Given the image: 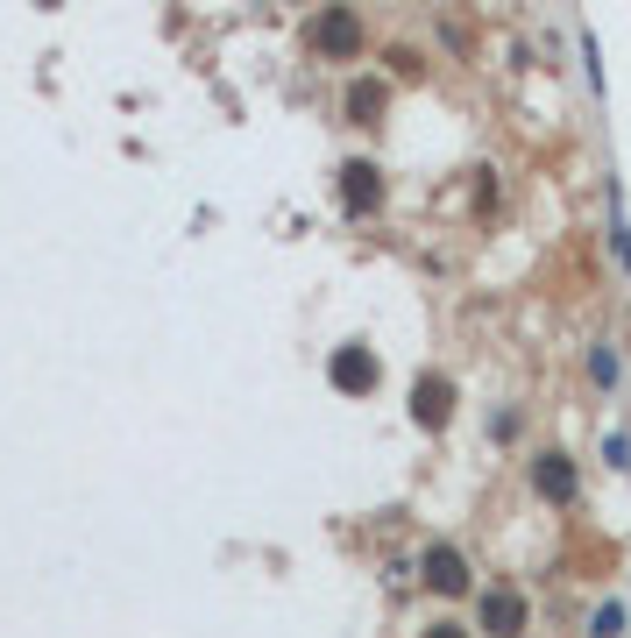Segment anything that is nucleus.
Returning <instances> with one entry per match:
<instances>
[{
  "instance_id": "obj_1",
  "label": "nucleus",
  "mask_w": 631,
  "mask_h": 638,
  "mask_svg": "<svg viewBox=\"0 0 631 638\" xmlns=\"http://www.w3.org/2000/svg\"><path fill=\"white\" fill-rule=\"evenodd\" d=\"M426 582H433V589H461V582H468V568H461V553L433 546V553H426Z\"/></svg>"
},
{
  "instance_id": "obj_2",
  "label": "nucleus",
  "mask_w": 631,
  "mask_h": 638,
  "mask_svg": "<svg viewBox=\"0 0 631 638\" xmlns=\"http://www.w3.org/2000/svg\"><path fill=\"white\" fill-rule=\"evenodd\" d=\"M518 617H525V603H518V596H504V589L483 603V624H490L497 638H511V631H518Z\"/></svg>"
},
{
  "instance_id": "obj_3",
  "label": "nucleus",
  "mask_w": 631,
  "mask_h": 638,
  "mask_svg": "<svg viewBox=\"0 0 631 638\" xmlns=\"http://www.w3.org/2000/svg\"><path fill=\"white\" fill-rule=\"evenodd\" d=\"M610 249H617V263H624V277H631V220H624V192H610Z\"/></svg>"
},
{
  "instance_id": "obj_4",
  "label": "nucleus",
  "mask_w": 631,
  "mask_h": 638,
  "mask_svg": "<svg viewBox=\"0 0 631 638\" xmlns=\"http://www.w3.org/2000/svg\"><path fill=\"white\" fill-rule=\"evenodd\" d=\"M624 631H631V603H603L589 624V638H624Z\"/></svg>"
},
{
  "instance_id": "obj_5",
  "label": "nucleus",
  "mask_w": 631,
  "mask_h": 638,
  "mask_svg": "<svg viewBox=\"0 0 631 638\" xmlns=\"http://www.w3.org/2000/svg\"><path fill=\"white\" fill-rule=\"evenodd\" d=\"M539 490H546V497H568V490H575V475H568L561 454H546V461H539Z\"/></svg>"
},
{
  "instance_id": "obj_6",
  "label": "nucleus",
  "mask_w": 631,
  "mask_h": 638,
  "mask_svg": "<svg viewBox=\"0 0 631 638\" xmlns=\"http://www.w3.org/2000/svg\"><path fill=\"white\" fill-rule=\"evenodd\" d=\"M369 178H376L369 164H355V171H348V206H369V199H376V185H369Z\"/></svg>"
},
{
  "instance_id": "obj_7",
  "label": "nucleus",
  "mask_w": 631,
  "mask_h": 638,
  "mask_svg": "<svg viewBox=\"0 0 631 638\" xmlns=\"http://www.w3.org/2000/svg\"><path fill=\"white\" fill-rule=\"evenodd\" d=\"M603 461L610 468H631V433H603Z\"/></svg>"
},
{
  "instance_id": "obj_8",
  "label": "nucleus",
  "mask_w": 631,
  "mask_h": 638,
  "mask_svg": "<svg viewBox=\"0 0 631 638\" xmlns=\"http://www.w3.org/2000/svg\"><path fill=\"white\" fill-rule=\"evenodd\" d=\"M589 376L610 390V383H617V355H610V348H596V355H589Z\"/></svg>"
},
{
  "instance_id": "obj_9",
  "label": "nucleus",
  "mask_w": 631,
  "mask_h": 638,
  "mask_svg": "<svg viewBox=\"0 0 631 638\" xmlns=\"http://www.w3.org/2000/svg\"><path fill=\"white\" fill-rule=\"evenodd\" d=\"M341 383H355V390H362V383H369V355H348V362H341Z\"/></svg>"
},
{
  "instance_id": "obj_10",
  "label": "nucleus",
  "mask_w": 631,
  "mask_h": 638,
  "mask_svg": "<svg viewBox=\"0 0 631 638\" xmlns=\"http://www.w3.org/2000/svg\"><path fill=\"white\" fill-rule=\"evenodd\" d=\"M447 638H454V631H447Z\"/></svg>"
}]
</instances>
